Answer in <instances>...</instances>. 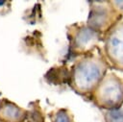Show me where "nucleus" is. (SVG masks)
Instances as JSON below:
<instances>
[{"mask_svg": "<svg viewBox=\"0 0 123 122\" xmlns=\"http://www.w3.org/2000/svg\"><path fill=\"white\" fill-rule=\"evenodd\" d=\"M5 3H6V1H4V0H0V7H1V6H3Z\"/></svg>", "mask_w": 123, "mask_h": 122, "instance_id": "9d476101", "label": "nucleus"}, {"mask_svg": "<svg viewBox=\"0 0 123 122\" xmlns=\"http://www.w3.org/2000/svg\"><path fill=\"white\" fill-rule=\"evenodd\" d=\"M102 76V67L99 62L93 60H83L74 71V82L81 90L90 89Z\"/></svg>", "mask_w": 123, "mask_h": 122, "instance_id": "f257e3e1", "label": "nucleus"}, {"mask_svg": "<svg viewBox=\"0 0 123 122\" xmlns=\"http://www.w3.org/2000/svg\"><path fill=\"white\" fill-rule=\"evenodd\" d=\"M107 51L115 63L123 66V25L112 30L107 41Z\"/></svg>", "mask_w": 123, "mask_h": 122, "instance_id": "7ed1b4c3", "label": "nucleus"}, {"mask_svg": "<svg viewBox=\"0 0 123 122\" xmlns=\"http://www.w3.org/2000/svg\"><path fill=\"white\" fill-rule=\"evenodd\" d=\"M54 122H70V118L65 111L61 110L57 113Z\"/></svg>", "mask_w": 123, "mask_h": 122, "instance_id": "6e6552de", "label": "nucleus"}, {"mask_svg": "<svg viewBox=\"0 0 123 122\" xmlns=\"http://www.w3.org/2000/svg\"><path fill=\"white\" fill-rule=\"evenodd\" d=\"M106 117L108 122H123V110H111L108 111Z\"/></svg>", "mask_w": 123, "mask_h": 122, "instance_id": "423d86ee", "label": "nucleus"}, {"mask_svg": "<svg viewBox=\"0 0 123 122\" xmlns=\"http://www.w3.org/2000/svg\"><path fill=\"white\" fill-rule=\"evenodd\" d=\"M97 96L106 106L117 105L123 99V85L117 78L108 77L99 86Z\"/></svg>", "mask_w": 123, "mask_h": 122, "instance_id": "f03ea898", "label": "nucleus"}, {"mask_svg": "<svg viewBox=\"0 0 123 122\" xmlns=\"http://www.w3.org/2000/svg\"><path fill=\"white\" fill-rule=\"evenodd\" d=\"M114 3H115V5H118L119 8L123 9V1H115Z\"/></svg>", "mask_w": 123, "mask_h": 122, "instance_id": "1a4fd4ad", "label": "nucleus"}, {"mask_svg": "<svg viewBox=\"0 0 123 122\" xmlns=\"http://www.w3.org/2000/svg\"><path fill=\"white\" fill-rule=\"evenodd\" d=\"M105 18H106V12H104L102 10L101 11H97L96 13H93V18H92L91 22L94 25H96V24L100 25L102 22H104Z\"/></svg>", "mask_w": 123, "mask_h": 122, "instance_id": "0eeeda50", "label": "nucleus"}, {"mask_svg": "<svg viewBox=\"0 0 123 122\" xmlns=\"http://www.w3.org/2000/svg\"><path fill=\"white\" fill-rule=\"evenodd\" d=\"M0 113L7 120H10V121H19V120L22 119L24 112L16 105L12 104V103H8V104L4 105L1 108Z\"/></svg>", "mask_w": 123, "mask_h": 122, "instance_id": "20e7f679", "label": "nucleus"}, {"mask_svg": "<svg viewBox=\"0 0 123 122\" xmlns=\"http://www.w3.org/2000/svg\"><path fill=\"white\" fill-rule=\"evenodd\" d=\"M95 37H96V33L94 30L90 28H83L78 32L75 38V42L78 47L85 48L86 46L89 45Z\"/></svg>", "mask_w": 123, "mask_h": 122, "instance_id": "39448f33", "label": "nucleus"}]
</instances>
